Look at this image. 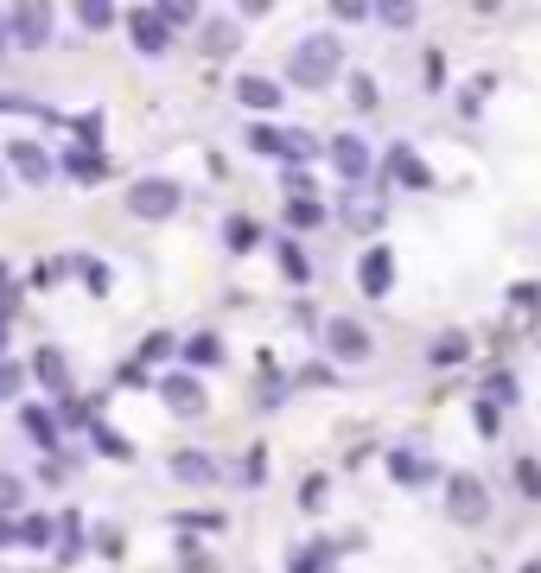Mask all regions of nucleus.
Here are the masks:
<instances>
[{
    "label": "nucleus",
    "instance_id": "f257e3e1",
    "mask_svg": "<svg viewBox=\"0 0 541 573\" xmlns=\"http://www.w3.org/2000/svg\"><path fill=\"white\" fill-rule=\"evenodd\" d=\"M338 64H344V45L331 39V32H312V39L293 51V83H306V90H319V83L338 77Z\"/></svg>",
    "mask_w": 541,
    "mask_h": 573
},
{
    "label": "nucleus",
    "instance_id": "f03ea898",
    "mask_svg": "<svg viewBox=\"0 0 541 573\" xmlns=\"http://www.w3.org/2000/svg\"><path fill=\"white\" fill-rule=\"evenodd\" d=\"M128 211L147 217V223L172 217V211H179V185H172V179H141V185H128Z\"/></svg>",
    "mask_w": 541,
    "mask_h": 573
},
{
    "label": "nucleus",
    "instance_id": "7ed1b4c3",
    "mask_svg": "<svg viewBox=\"0 0 541 573\" xmlns=\"http://www.w3.org/2000/svg\"><path fill=\"white\" fill-rule=\"evenodd\" d=\"M249 147L255 153H274V160H312V153H319V141L300 134V128H255Z\"/></svg>",
    "mask_w": 541,
    "mask_h": 573
},
{
    "label": "nucleus",
    "instance_id": "20e7f679",
    "mask_svg": "<svg viewBox=\"0 0 541 573\" xmlns=\"http://www.w3.org/2000/svg\"><path fill=\"white\" fill-rule=\"evenodd\" d=\"M325 351L338 363H363L370 357V332H363L357 319H325Z\"/></svg>",
    "mask_w": 541,
    "mask_h": 573
},
{
    "label": "nucleus",
    "instance_id": "39448f33",
    "mask_svg": "<svg viewBox=\"0 0 541 573\" xmlns=\"http://www.w3.org/2000/svg\"><path fill=\"white\" fill-rule=\"evenodd\" d=\"M446 510H452V523H484V516H491V497H484L478 478H452Z\"/></svg>",
    "mask_w": 541,
    "mask_h": 573
},
{
    "label": "nucleus",
    "instance_id": "423d86ee",
    "mask_svg": "<svg viewBox=\"0 0 541 573\" xmlns=\"http://www.w3.org/2000/svg\"><path fill=\"white\" fill-rule=\"evenodd\" d=\"M389 179H401L408 191H433V172L414 147H389Z\"/></svg>",
    "mask_w": 541,
    "mask_h": 573
},
{
    "label": "nucleus",
    "instance_id": "0eeeda50",
    "mask_svg": "<svg viewBox=\"0 0 541 573\" xmlns=\"http://www.w3.org/2000/svg\"><path fill=\"white\" fill-rule=\"evenodd\" d=\"M357 281H363V293H370V300H382V293H389V281H395V255L389 249H370L357 262Z\"/></svg>",
    "mask_w": 541,
    "mask_h": 573
},
{
    "label": "nucleus",
    "instance_id": "6e6552de",
    "mask_svg": "<svg viewBox=\"0 0 541 573\" xmlns=\"http://www.w3.org/2000/svg\"><path fill=\"white\" fill-rule=\"evenodd\" d=\"M160 395H166V408H172V414H204V389H198V376H166V382H160Z\"/></svg>",
    "mask_w": 541,
    "mask_h": 573
},
{
    "label": "nucleus",
    "instance_id": "1a4fd4ad",
    "mask_svg": "<svg viewBox=\"0 0 541 573\" xmlns=\"http://www.w3.org/2000/svg\"><path fill=\"white\" fill-rule=\"evenodd\" d=\"M331 160H338V172H344V179H363V172H370V147H363L357 141V134H338V141H331Z\"/></svg>",
    "mask_w": 541,
    "mask_h": 573
},
{
    "label": "nucleus",
    "instance_id": "9d476101",
    "mask_svg": "<svg viewBox=\"0 0 541 573\" xmlns=\"http://www.w3.org/2000/svg\"><path fill=\"white\" fill-rule=\"evenodd\" d=\"M128 26H134V45H141V51H166V39H172V26H166V20H160L153 7L128 13Z\"/></svg>",
    "mask_w": 541,
    "mask_h": 573
},
{
    "label": "nucleus",
    "instance_id": "9b49d317",
    "mask_svg": "<svg viewBox=\"0 0 541 573\" xmlns=\"http://www.w3.org/2000/svg\"><path fill=\"white\" fill-rule=\"evenodd\" d=\"M389 472H395V484H427V478H433V459L414 453V446H395V453H389Z\"/></svg>",
    "mask_w": 541,
    "mask_h": 573
},
{
    "label": "nucleus",
    "instance_id": "f8f14e48",
    "mask_svg": "<svg viewBox=\"0 0 541 573\" xmlns=\"http://www.w3.org/2000/svg\"><path fill=\"white\" fill-rule=\"evenodd\" d=\"M7 160H13V172H20L26 185H45V179H51V160H45V153L32 147V141H13V153H7Z\"/></svg>",
    "mask_w": 541,
    "mask_h": 573
},
{
    "label": "nucleus",
    "instance_id": "ddd939ff",
    "mask_svg": "<svg viewBox=\"0 0 541 573\" xmlns=\"http://www.w3.org/2000/svg\"><path fill=\"white\" fill-rule=\"evenodd\" d=\"M32 370H39V382H45L51 395H58V402H71V376H64V357L51 351V344H45L39 357H32Z\"/></svg>",
    "mask_w": 541,
    "mask_h": 573
},
{
    "label": "nucleus",
    "instance_id": "4468645a",
    "mask_svg": "<svg viewBox=\"0 0 541 573\" xmlns=\"http://www.w3.org/2000/svg\"><path fill=\"white\" fill-rule=\"evenodd\" d=\"M20 427L32 433V446H45V453H51V446H58V421H51L45 408H20Z\"/></svg>",
    "mask_w": 541,
    "mask_h": 573
},
{
    "label": "nucleus",
    "instance_id": "2eb2a0df",
    "mask_svg": "<svg viewBox=\"0 0 541 573\" xmlns=\"http://www.w3.org/2000/svg\"><path fill=\"white\" fill-rule=\"evenodd\" d=\"M236 96L249 102V109H274V102H281V83H268V77H242Z\"/></svg>",
    "mask_w": 541,
    "mask_h": 573
},
{
    "label": "nucleus",
    "instance_id": "dca6fc26",
    "mask_svg": "<svg viewBox=\"0 0 541 573\" xmlns=\"http://www.w3.org/2000/svg\"><path fill=\"white\" fill-rule=\"evenodd\" d=\"M13 39H20V45H45V7H20V13H13Z\"/></svg>",
    "mask_w": 541,
    "mask_h": 573
},
{
    "label": "nucleus",
    "instance_id": "f3484780",
    "mask_svg": "<svg viewBox=\"0 0 541 573\" xmlns=\"http://www.w3.org/2000/svg\"><path fill=\"white\" fill-rule=\"evenodd\" d=\"M172 478H185V484H211L217 465L204 459V453H179V459H172Z\"/></svg>",
    "mask_w": 541,
    "mask_h": 573
},
{
    "label": "nucleus",
    "instance_id": "a211bd4d",
    "mask_svg": "<svg viewBox=\"0 0 541 573\" xmlns=\"http://www.w3.org/2000/svg\"><path fill=\"white\" fill-rule=\"evenodd\" d=\"M255 236H261V230H255L249 217H230V223H223V242H230L236 255H242V249H255Z\"/></svg>",
    "mask_w": 541,
    "mask_h": 573
},
{
    "label": "nucleus",
    "instance_id": "6ab92c4d",
    "mask_svg": "<svg viewBox=\"0 0 541 573\" xmlns=\"http://www.w3.org/2000/svg\"><path fill=\"white\" fill-rule=\"evenodd\" d=\"M287 223H293V230H312V223H325V211H319L312 198H293V204H287Z\"/></svg>",
    "mask_w": 541,
    "mask_h": 573
},
{
    "label": "nucleus",
    "instance_id": "aec40b11",
    "mask_svg": "<svg viewBox=\"0 0 541 573\" xmlns=\"http://www.w3.org/2000/svg\"><path fill=\"white\" fill-rule=\"evenodd\" d=\"M64 172H71V179H102L109 166H102L96 153H77V147H71V160H64Z\"/></svg>",
    "mask_w": 541,
    "mask_h": 573
},
{
    "label": "nucleus",
    "instance_id": "412c9836",
    "mask_svg": "<svg viewBox=\"0 0 541 573\" xmlns=\"http://www.w3.org/2000/svg\"><path fill=\"white\" fill-rule=\"evenodd\" d=\"M281 268H287V281H300V287L312 281V268H306V255H300V249H293V242H281Z\"/></svg>",
    "mask_w": 541,
    "mask_h": 573
},
{
    "label": "nucleus",
    "instance_id": "4be33fe9",
    "mask_svg": "<svg viewBox=\"0 0 541 573\" xmlns=\"http://www.w3.org/2000/svg\"><path fill=\"white\" fill-rule=\"evenodd\" d=\"M20 542L26 548H45L51 542V523H45V516H20Z\"/></svg>",
    "mask_w": 541,
    "mask_h": 573
},
{
    "label": "nucleus",
    "instance_id": "5701e85b",
    "mask_svg": "<svg viewBox=\"0 0 541 573\" xmlns=\"http://www.w3.org/2000/svg\"><path fill=\"white\" fill-rule=\"evenodd\" d=\"M185 357H191V363H217V357H223V344L204 332V338H191V344H185Z\"/></svg>",
    "mask_w": 541,
    "mask_h": 573
},
{
    "label": "nucleus",
    "instance_id": "b1692460",
    "mask_svg": "<svg viewBox=\"0 0 541 573\" xmlns=\"http://www.w3.org/2000/svg\"><path fill=\"white\" fill-rule=\"evenodd\" d=\"M20 382H26V363H0V402H13Z\"/></svg>",
    "mask_w": 541,
    "mask_h": 573
},
{
    "label": "nucleus",
    "instance_id": "393cba45",
    "mask_svg": "<svg viewBox=\"0 0 541 573\" xmlns=\"http://www.w3.org/2000/svg\"><path fill=\"white\" fill-rule=\"evenodd\" d=\"M204 51H211V58L236 51V26H211V32H204Z\"/></svg>",
    "mask_w": 541,
    "mask_h": 573
},
{
    "label": "nucleus",
    "instance_id": "a878e982",
    "mask_svg": "<svg viewBox=\"0 0 541 573\" xmlns=\"http://www.w3.org/2000/svg\"><path fill=\"white\" fill-rule=\"evenodd\" d=\"M20 503H26V484L0 472V516H7V510H20Z\"/></svg>",
    "mask_w": 541,
    "mask_h": 573
},
{
    "label": "nucleus",
    "instance_id": "bb28decb",
    "mask_svg": "<svg viewBox=\"0 0 541 573\" xmlns=\"http://www.w3.org/2000/svg\"><path fill=\"white\" fill-rule=\"evenodd\" d=\"M516 484H522V497H541V465L535 459H516Z\"/></svg>",
    "mask_w": 541,
    "mask_h": 573
},
{
    "label": "nucleus",
    "instance_id": "cd10ccee",
    "mask_svg": "<svg viewBox=\"0 0 541 573\" xmlns=\"http://www.w3.org/2000/svg\"><path fill=\"white\" fill-rule=\"evenodd\" d=\"M484 395H491V408H497V402H516V376H503V370H497L491 382H484Z\"/></svg>",
    "mask_w": 541,
    "mask_h": 573
},
{
    "label": "nucleus",
    "instance_id": "c85d7f7f",
    "mask_svg": "<svg viewBox=\"0 0 541 573\" xmlns=\"http://www.w3.org/2000/svg\"><path fill=\"white\" fill-rule=\"evenodd\" d=\"M77 141H83V153H96V141H102V115H96V109L77 121Z\"/></svg>",
    "mask_w": 541,
    "mask_h": 573
},
{
    "label": "nucleus",
    "instance_id": "c756f323",
    "mask_svg": "<svg viewBox=\"0 0 541 573\" xmlns=\"http://www.w3.org/2000/svg\"><path fill=\"white\" fill-rule=\"evenodd\" d=\"M96 446H102V453H109V459H128V453H134V446L121 440V433H109V427H96Z\"/></svg>",
    "mask_w": 541,
    "mask_h": 573
},
{
    "label": "nucleus",
    "instance_id": "7c9ffc66",
    "mask_svg": "<svg viewBox=\"0 0 541 573\" xmlns=\"http://www.w3.org/2000/svg\"><path fill=\"white\" fill-rule=\"evenodd\" d=\"M471 421H478V433H484V440H497V427H503L491 402H478V408H471Z\"/></svg>",
    "mask_w": 541,
    "mask_h": 573
},
{
    "label": "nucleus",
    "instance_id": "2f4dec72",
    "mask_svg": "<svg viewBox=\"0 0 541 573\" xmlns=\"http://www.w3.org/2000/svg\"><path fill=\"white\" fill-rule=\"evenodd\" d=\"M351 102H357L363 115H370V109H376V83H370V77H357V83H351Z\"/></svg>",
    "mask_w": 541,
    "mask_h": 573
},
{
    "label": "nucleus",
    "instance_id": "473e14b6",
    "mask_svg": "<svg viewBox=\"0 0 541 573\" xmlns=\"http://www.w3.org/2000/svg\"><path fill=\"white\" fill-rule=\"evenodd\" d=\"M465 357V338H440L433 344V363H459Z\"/></svg>",
    "mask_w": 541,
    "mask_h": 573
},
{
    "label": "nucleus",
    "instance_id": "72a5a7b5",
    "mask_svg": "<svg viewBox=\"0 0 541 573\" xmlns=\"http://www.w3.org/2000/svg\"><path fill=\"white\" fill-rule=\"evenodd\" d=\"M83 268V281H90V293H109V268L102 262H77Z\"/></svg>",
    "mask_w": 541,
    "mask_h": 573
},
{
    "label": "nucleus",
    "instance_id": "f704fd0d",
    "mask_svg": "<svg viewBox=\"0 0 541 573\" xmlns=\"http://www.w3.org/2000/svg\"><path fill=\"white\" fill-rule=\"evenodd\" d=\"M141 357H147V363H160V357H172V338H166V332H153V338L141 344Z\"/></svg>",
    "mask_w": 541,
    "mask_h": 573
},
{
    "label": "nucleus",
    "instance_id": "c9c22d12",
    "mask_svg": "<svg viewBox=\"0 0 541 573\" xmlns=\"http://www.w3.org/2000/svg\"><path fill=\"white\" fill-rule=\"evenodd\" d=\"M77 20H83V26H96V32H102V26H109V20H115V13H109V7H96V0H90V7H77Z\"/></svg>",
    "mask_w": 541,
    "mask_h": 573
},
{
    "label": "nucleus",
    "instance_id": "e433bc0d",
    "mask_svg": "<svg viewBox=\"0 0 541 573\" xmlns=\"http://www.w3.org/2000/svg\"><path fill=\"white\" fill-rule=\"evenodd\" d=\"M300 503H306V510H319V503H325V478H306L300 484Z\"/></svg>",
    "mask_w": 541,
    "mask_h": 573
},
{
    "label": "nucleus",
    "instance_id": "4c0bfd02",
    "mask_svg": "<svg viewBox=\"0 0 541 573\" xmlns=\"http://www.w3.org/2000/svg\"><path fill=\"white\" fill-rule=\"evenodd\" d=\"M0 109H13V115H39V102H32V96H0Z\"/></svg>",
    "mask_w": 541,
    "mask_h": 573
},
{
    "label": "nucleus",
    "instance_id": "58836bf2",
    "mask_svg": "<svg viewBox=\"0 0 541 573\" xmlns=\"http://www.w3.org/2000/svg\"><path fill=\"white\" fill-rule=\"evenodd\" d=\"M179 529H223V516H211V510H204V516H179Z\"/></svg>",
    "mask_w": 541,
    "mask_h": 573
},
{
    "label": "nucleus",
    "instance_id": "ea45409f",
    "mask_svg": "<svg viewBox=\"0 0 541 573\" xmlns=\"http://www.w3.org/2000/svg\"><path fill=\"white\" fill-rule=\"evenodd\" d=\"M185 573H217V561L211 554H185Z\"/></svg>",
    "mask_w": 541,
    "mask_h": 573
},
{
    "label": "nucleus",
    "instance_id": "a19ab883",
    "mask_svg": "<svg viewBox=\"0 0 541 573\" xmlns=\"http://www.w3.org/2000/svg\"><path fill=\"white\" fill-rule=\"evenodd\" d=\"M0 548H20V523H7V516H0Z\"/></svg>",
    "mask_w": 541,
    "mask_h": 573
},
{
    "label": "nucleus",
    "instance_id": "79ce46f5",
    "mask_svg": "<svg viewBox=\"0 0 541 573\" xmlns=\"http://www.w3.org/2000/svg\"><path fill=\"white\" fill-rule=\"evenodd\" d=\"M522 573H541V567H522Z\"/></svg>",
    "mask_w": 541,
    "mask_h": 573
},
{
    "label": "nucleus",
    "instance_id": "37998d69",
    "mask_svg": "<svg viewBox=\"0 0 541 573\" xmlns=\"http://www.w3.org/2000/svg\"><path fill=\"white\" fill-rule=\"evenodd\" d=\"M0 287H7V274H0Z\"/></svg>",
    "mask_w": 541,
    "mask_h": 573
},
{
    "label": "nucleus",
    "instance_id": "c03bdc74",
    "mask_svg": "<svg viewBox=\"0 0 541 573\" xmlns=\"http://www.w3.org/2000/svg\"><path fill=\"white\" fill-rule=\"evenodd\" d=\"M0 51H7V39H0Z\"/></svg>",
    "mask_w": 541,
    "mask_h": 573
}]
</instances>
